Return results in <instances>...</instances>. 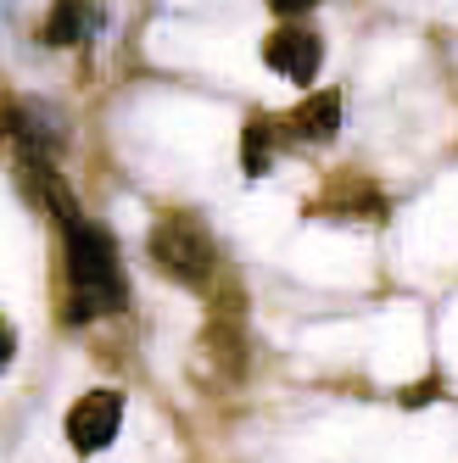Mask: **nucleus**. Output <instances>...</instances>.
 <instances>
[{
	"mask_svg": "<svg viewBox=\"0 0 458 463\" xmlns=\"http://www.w3.org/2000/svg\"><path fill=\"white\" fill-rule=\"evenodd\" d=\"M62 241H68V290H73L68 318L90 324V318L118 313L129 302V279L112 251V235L90 218H73V223H62Z\"/></svg>",
	"mask_w": 458,
	"mask_h": 463,
	"instance_id": "obj_1",
	"label": "nucleus"
},
{
	"mask_svg": "<svg viewBox=\"0 0 458 463\" xmlns=\"http://www.w3.org/2000/svg\"><path fill=\"white\" fill-rule=\"evenodd\" d=\"M146 251H151V262H157L162 274L179 279V285H190V290H207L213 274H218V246H213V235L196 218H185V213H162L151 223V235H146Z\"/></svg>",
	"mask_w": 458,
	"mask_h": 463,
	"instance_id": "obj_2",
	"label": "nucleus"
},
{
	"mask_svg": "<svg viewBox=\"0 0 458 463\" xmlns=\"http://www.w3.org/2000/svg\"><path fill=\"white\" fill-rule=\"evenodd\" d=\"M118 424H123V396L101 385V391H90V396L73 402V413H68V447L90 458V452H101L118 436Z\"/></svg>",
	"mask_w": 458,
	"mask_h": 463,
	"instance_id": "obj_3",
	"label": "nucleus"
},
{
	"mask_svg": "<svg viewBox=\"0 0 458 463\" xmlns=\"http://www.w3.org/2000/svg\"><path fill=\"white\" fill-rule=\"evenodd\" d=\"M263 61L291 84H313L319 61H324V45H319L313 28H274V34L263 40Z\"/></svg>",
	"mask_w": 458,
	"mask_h": 463,
	"instance_id": "obj_4",
	"label": "nucleus"
},
{
	"mask_svg": "<svg viewBox=\"0 0 458 463\" xmlns=\"http://www.w3.org/2000/svg\"><path fill=\"white\" fill-rule=\"evenodd\" d=\"M0 128H6V140L23 146V156H51L62 146V123L51 107H28V101H12L0 112Z\"/></svg>",
	"mask_w": 458,
	"mask_h": 463,
	"instance_id": "obj_5",
	"label": "nucleus"
},
{
	"mask_svg": "<svg viewBox=\"0 0 458 463\" xmlns=\"http://www.w3.org/2000/svg\"><path fill=\"white\" fill-rule=\"evenodd\" d=\"M285 128H291V140H302V146H330L336 128H341V95L336 90L308 95V101L285 118Z\"/></svg>",
	"mask_w": 458,
	"mask_h": 463,
	"instance_id": "obj_6",
	"label": "nucleus"
},
{
	"mask_svg": "<svg viewBox=\"0 0 458 463\" xmlns=\"http://www.w3.org/2000/svg\"><path fill=\"white\" fill-rule=\"evenodd\" d=\"M95 6L90 0H51V17H45V45L68 51V45H84L95 34Z\"/></svg>",
	"mask_w": 458,
	"mask_h": 463,
	"instance_id": "obj_7",
	"label": "nucleus"
},
{
	"mask_svg": "<svg viewBox=\"0 0 458 463\" xmlns=\"http://www.w3.org/2000/svg\"><path fill=\"white\" fill-rule=\"evenodd\" d=\"M274 151H280V123L269 112H252L246 128H241V168L252 179H263L274 168Z\"/></svg>",
	"mask_w": 458,
	"mask_h": 463,
	"instance_id": "obj_8",
	"label": "nucleus"
},
{
	"mask_svg": "<svg viewBox=\"0 0 458 463\" xmlns=\"http://www.w3.org/2000/svg\"><path fill=\"white\" fill-rule=\"evenodd\" d=\"M324 207H341V213H364V218H380V195L364 184V179H347V184H330Z\"/></svg>",
	"mask_w": 458,
	"mask_h": 463,
	"instance_id": "obj_9",
	"label": "nucleus"
},
{
	"mask_svg": "<svg viewBox=\"0 0 458 463\" xmlns=\"http://www.w3.org/2000/svg\"><path fill=\"white\" fill-rule=\"evenodd\" d=\"M269 6L280 12V17H302V12H313L319 0H269Z\"/></svg>",
	"mask_w": 458,
	"mask_h": 463,
	"instance_id": "obj_10",
	"label": "nucleus"
},
{
	"mask_svg": "<svg viewBox=\"0 0 458 463\" xmlns=\"http://www.w3.org/2000/svg\"><path fill=\"white\" fill-rule=\"evenodd\" d=\"M12 352H17V335H12V324L0 318V369H6V363H12Z\"/></svg>",
	"mask_w": 458,
	"mask_h": 463,
	"instance_id": "obj_11",
	"label": "nucleus"
}]
</instances>
